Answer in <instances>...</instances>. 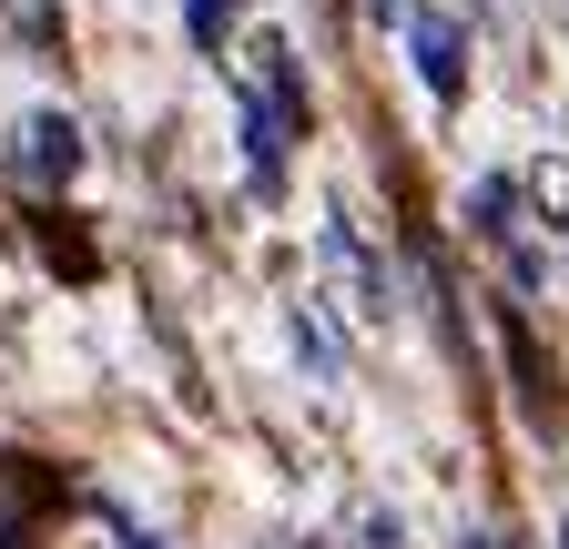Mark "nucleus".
<instances>
[{
    "label": "nucleus",
    "instance_id": "2",
    "mask_svg": "<svg viewBox=\"0 0 569 549\" xmlns=\"http://www.w3.org/2000/svg\"><path fill=\"white\" fill-rule=\"evenodd\" d=\"M21 519H31V478H21V458H0V549L21 539Z\"/></svg>",
    "mask_w": 569,
    "mask_h": 549
},
{
    "label": "nucleus",
    "instance_id": "1",
    "mask_svg": "<svg viewBox=\"0 0 569 549\" xmlns=\"http://www.w3.org/2000/svg\"><path fill=\"white\" fill-rule=\"evenodd\" d=\"M417 61H427V82H438V92H458V31L448 21H417Z\"/></svg>",
    "mask_w": 569,
    "mask_h": 549
},
{
    "label": "nucleus",
    "instance_id": "3",
    "mask_svg": "<svg viewBox=\"0 0 569 549\" xmlns=\"http://www.w3.org/2000/svg\"><path fill=\"white\" fill-rule=\"evenodd\" d=\"M224 11H234V0H193V31H203V41H224Z\"/></svg>",
    "mask_w": 569,
    "mask_h": 549
}]
</instances>
